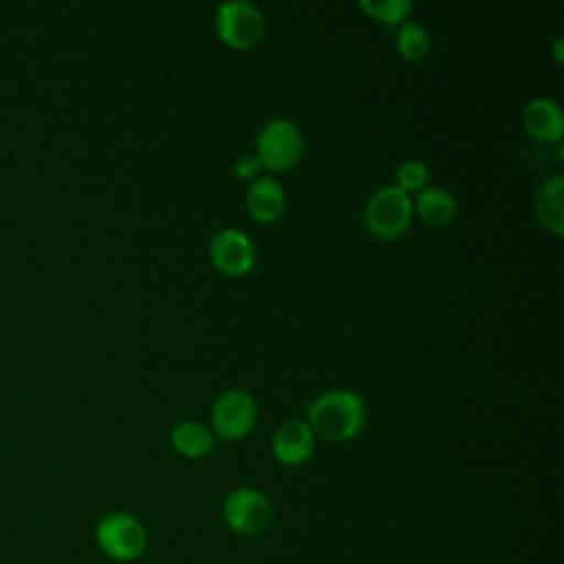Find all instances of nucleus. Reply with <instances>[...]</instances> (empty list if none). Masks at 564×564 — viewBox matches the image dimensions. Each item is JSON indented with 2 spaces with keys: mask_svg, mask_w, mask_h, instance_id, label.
<instances>
[{
  "mask_svg": "<svg viewBox=\"0 0 564 564\" xmlns=\"http://www.w3.org/2000/svg\"><path fill=\"white\" fill-rule=\"evenodd\" d=\"M95 542L108 560L126 564L145 553L148 531L137 516L128 511H110L97 520Z\"/></svg>",
  "mask_w": 564,
  "mask_h": 564,
  "instance_id": "nucleus-2",
  "label": "nucleus"
},
{
  "mask_svg": "<svg viewBox=\"0 0 564 564\" xmlns=\"http://www.w3.org/2000/svg\"><path fill=\"white\" fill-rule=\"evenodd\" d=\"M416 214L432 227H445L456 216V200L445 187H423L416 194Z\"/></svg>",
  "mask_w": 564,
  "mask_h": 564,
  "instance_id": "nucleus-14",
  "label": "nucleus"
},
{
  "mask_svg": "<svg viewBox=\"0 0 564 564\" xmlns=\"http://www.w3.org/2000/svg\"><path fill=\"white\" fill-rule=\"evenodd\" d=\"M562 192H564V176L553 174L546 178L535 196V209L540 223L555 236L564 234V205H562Z\"/></svg>",
  "mask_w": 564,
  "mask_h": 564,
  "instance_id": "nucleus-12",
  "label": "nucleus"
},
{
  "mask_svg": "<svg viewBox=\"0 0 564 564\" xmlns=\"http://www.w3.org/2000/svg\"><path fill=\"white\" fill-rule=\"evenodd\" d=\"M271 449L282 465H302L311 458L315 449V434L306 421L289 419L275 430L271 438Z\"/></svg>",
  "mask_w": 564,
  "mask_h": 564,
  "instance_id": "nucleus-9",
  "label": "nucleus"
},
{
  "mask_svg": "<svg viewBox=\"0 0 564 564\" xmlns=\"http://www.w3.org/2000/svg\"><path fill=\"white\" fill-rule=\"evenodd\" d=\"M216 31L225 44L245 51L262 40L264 18L253 2L229 0L216 11Z\"/></svg>",
  "mask_w": 564,
  "mask_h": 564,
  "instance_id": "nucleus-6",
  "label": "nucleus"
},
{
  "mask_svg": "<svg viewBox=\"0 0 564 564\" xmlns=\"http://www.w3.org/2000/svg\"><path fill=\"white\" fill-rule=\"evenodd\" d=\"M236 174L240 176V178H253L258 172H260V167H262V163H260V159L256 156V154H251V152H247V154H240L238 159H236Z\"/></svg>",
  "mask_w": 564,
  "mask_h": 564,
  "instance_id": "nucleus-18",
  "label": "nucleus"
},
{
  "mask_svg": "<svg viewBox=\"0 0 564 564\" xmlns=\"http://www.w3.org/2000/svg\"><path fill=\"white\" fill-rule=\"evenodd\" d=\"M359 7L375 20L386 24H399L412 9L410 0H361Z\"/></svg>",
  "mask_w": 564,
  "mask_h": 564,
  "instance_id": "nucleus-16",
  "label": "nucleus"
},
{
  "mask_svg": "<svg viewBox=\"0 0 564 564\" xmlns=\"http://www.w3.org/2000/svg\"><path fill=\"white\" fill-rule=\"evenodd\" d=\"M553 51H555V59L560 62V59H562V37L555 40V48H553Z\"/></svg>",
  "mask_w": 564,
  "mask_h": 564,
  "instance_id": "nucleus-19",
  "label": "nucleus"
},
{
  "mask_svg": "<svg viewBox=\"0 0 564 564\" xmlns=\"http://www.w3.org/2000/svg\"><path fill=\"white\" fill-rule=\"evenodd\" d=\"M302 132L291 119H271L262 126L256 141V156L269 170H289L302 156Z\"/></svg>",
  "mask_w": 564,
  "mask_h": 564,
  "instance_id": "nucleus-5",
  "label": "nucleus"
},
{
  "mask_svg": "<svg viewBox=\"0 0 564 564\" xmlns=\"http://www.w3.org/2000/svg\"><path fill=\"white\" fill-rule=\"evenodd\" d=\"M412 218V200L397 185H383L370 194L364 207L366 229L377 238H397Z\"/></svg>",
  "mask_w": 564,
  "mask_h": 564,
  "instance_id": "nucleus-3",
  "label": "nucleus"
},
{
  "mask_svg": "<svg viewBox=\"0 0 564 564\" xmlns=\"http://www.w3.org/2000/svg\"><path fill=\"white\" fill-rule=\"evenodd\" d=\"M397 187L401 192H421L430 178V167L419 159H405L397 165Z\"/></svg>",
  "mask_w": 564,
  "mask_h": 564,
  "instance_id": "nucleus-17",
  "label": "nucleus"
},
{
  "mask_svg": "<svg viewBox=\"0 0 564 564\" xmlns=\"http://www.w3.org/2000/svg\"><path fill=\"white\" fill-rule=\"evenodd\" d=\"M308 427L326 441H348L357 436L366 421V405L350 390H328L319 394L306 410Z\"/></svg>",
  "mask_w": 564,
  "mask_h": 564,
  "instance_id": "nucleus-1",
  "label": "nucleus"
},
{
  "mask_svg": "<svg viewBox=\"0 0 564 564\" xmlns=\"http://www.w3.org/2000/svg\"><path fill=\"white\" fill-rule=\"evenodd\" d=\"M225 524L247 538L264 533L273 522V505L269 496L256 487H238L223 502Z\"/></svg>",
  "mask_w": 564,
  "mask_h": 564,
  "instance_id": "nucleus-4",
  "label": "nucleus"
},
{
  "mask_svg": "<svg viewBox=\"0 0 564 564\" xmlns=\"http://www.w3.org/2000/svg\"><path fill=\"white\" fill-rule=\"evenodd\" d=\"M397 48L405 59H421L430 51V35L416 22H403L397 31Z\"/></svg>",
  "mask_w": 564,
  "mask_h": 564,
  "instance_id": "nucleus-15",
  "label": "nucleus"
},
{
  "mask_svg": "<svg viewBox=\"0 0 564 564\" xmlns=\"http://www.w3.org/2000/svg\"><path fill=\"white\" fill-rule=\"evenodd\" d=\"M170 441H172V447H174L178 454L187 456V458H203V456H207V454L214 449V445H216L214 432H212L207 425L198 423V421H181V423L172 430Z\"/></svg>",
  "mask_w": 564,
  "mask_h": 564,
  "instance_id": "nucleus-13",
  "label": "nucleus"
},
{
  "mask_svg": "<svg viewBox=\"0 0 564 564\" xmlns=\"http://www.w3.org/2000/svg\"><path fill=\"white\" fill-rule=\"evenodd\" d=\"M256 401L242 388H229L212 405V430L223 441L247 436L256 423Z\"/></svg>",
  "mask_w": 564,
  "mask_h": 564,
  "instance_id": "nucleus-7",
  "label": "nucleus"
},
{
  "mask_svg": "<svg viewBox=\"0 0 564 564\" xmlns=\"http://www.w3.org/2000/svg\"><path fill=\"white\" fill-rule=\"evenodd\" d=\"M522 123L535 139L560 141L564 132V112L555 99L535 97L524 106Z\"/></svg>",
  "mask_w": 564,
  "mask_h": 564,
  "instance_id": "nucleus-10",
  "label": "nucleus"
},
{
  "mask_svg": "<svg viewBox=\"0 0 564 564\" xmlns=\"http://www.w3.org/2000/svg\"><path fill=\"white\" fill-rule=\"evenodd\" d=\"M209 256L216 269L227 275H242L256 262V249L251 238L234 227H223L212 236Z\"/></svg>",
  "mask_w": 564,
  "mask_h": 564,
  "instance_id": "nucleus-8",
  "label": "nucleus"
},
{
  "mask_svg": "<svg viewBox=\"0 0 564 564\" xmlns=\"http://www.w3.org/2000/svg\"><path fill=\"white\" fill-rule=\"evenodd\" d=\"M247 209L256 220L271 223L284 209V189L273 176H258L247 192Z\"/></svg>",
  "mask_w": 564,
  "mask_h": 564,
  "instance_id": "nucleus-11",
  "label": "nucleus"
}]
</instances>
